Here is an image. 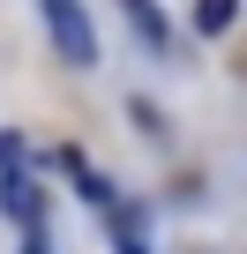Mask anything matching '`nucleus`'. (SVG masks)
I'll return each mask as SVG.
<instances>
[{
  "instance_id": "f257e3e1",
  "label": "nucleus",
  "mask_w": 247,
  "mask_h": 254,
  "mask_svg": "<svg viewBox=\"0 0 247 254\" xmlns=\"http://www.w3.org/2000/svg\"><path fill=\"white\" fill-rule=\"evenodd\" d=\"M45 30H53V53H60L68 67H90V60H97V30H90V15H82V0H45Z\"/></svg>"
},
{
  "instance_id": "f03ea898",
  "label": "nucleus",
  "mask_w": 247,
  "mask_h": 254,
  "mask_svg": "<svg viewBox=\"0 0 247 254\" xmlns=\"http://www.w3.org/2000/svg\"><path fill=\"white\" fill-rule=\"evenodd\" d=\"M120 15H128V23H135V30L158 45V53L172 45V30H165V15H158V0H120Z\"/></svg>"
},
{
  "instance_id": "7ed1b4c3",
  "label": "nucleus",
  "mask_w": 247,
  "mask_h": 254,
  "mask_svg": "<svg viewBox=\"0 0 247 254\" xmlns=\"http://www.w3.org/2000/svg\"><path fill=\"white\" fill-rule=\"evenodd\" d=\"M0 202H8L23 224H38V187L23 180V165H15V172H0Z\"/></svg>"
},
{
  "instance_id": "20e7f679",
  "label": "nucleus",
  "mask_w": 247,
  "mask_h": 254,
  "mask_svg": "<svg viewBox=\"0 0 247 254\" xmlns=\"http://www.w3.org/2000/svg\"><path fill=\"white\" fill-rule=\"evenodd\" d=\"M232 23H240V0H195V30L202 38H225Z\"/></svg>"
},
{
  "instance_id": "39448f33",
  "label": "nucleus",
  "mask_w": 247,
  "mask_h": 254,
  "mask_svg": "<svg viewBox=\"0 0 247 254\" xmlns=\"http://www.w3.org/2000/svg\"><path fill=\"white\" fill-rule=\"evenodd\" d=\"M23 165V135H8V127H0V172H15Z\"/></svg>"
}]
</instances>
